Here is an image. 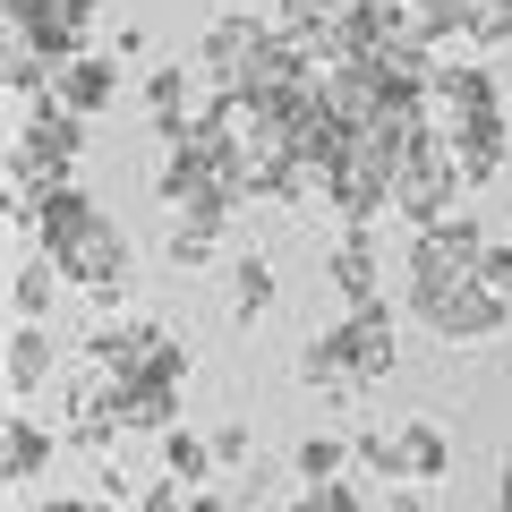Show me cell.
I'll list each match as a JSON object with an SVG mask.
<instances>
[{
    "instance_id": "cell-19",
    "label": "cell",
    "mask_w": 512,
    "mask_h": 512,
    "mask_svg": "<svg viewBox=\"0 0 512 512\" xmlns=\"http://www.w3.org/2000/svg\"><path fill=\"white\" fill-rule=\"evenodd\" d=\"M393 453H402V487H436V478L453 470V436H444L436 419H402L393 427Z\"/></svg>"
},
{
    "instance_id": "cell-28",
    "label": "cell",
    "mask_w": 512,
    "mask_h": 512,
    "mask_svg": "<svg viewBox=\"0 0 512 512\" xmlns=\"http://www.w3.org/2000/svg\"><path fill=\"white\" fill-rule=\"evenodd\" d=\"M350 461H359L367 478H393V487H402V453H393V427H359V436H350Z\"/></svg>"
},
{
    "instance_id": "cell-32",
    "label": "cell",
    "mask_w": 512,
    "mask_h": 512,
    "mask_svg": "<svg viewBox=\"0 0 512 512\" xmlns=\"http://www.w3.org/2000/svg\"><path fill=\"white\" fill-rule=\"evenodd\" d=\"M316 495H325L333 512H367V487H359V478H333V487H316Z\"/></svg>"
},
{
    "instance_id": "cell-25",
    "label": "cell",
    "mask_w": 512,
    "mask_h": 512,
    "mask_svg": "<svg viewBox=\"0 0 512 512\" xmlns=\"http://www.w3.org/2000/svg\"><path fill=\"white\" fill-rule=\"evenodd\" d=\"M282 299V282H274V256H239L231 265V325H256V316Z\"/></svg>"
},
{
    "instance_id": "cell-18",
    "label": "cell",
    "mask_w": 512,
    "mask_h": 512,
    "mask_svg": "<svg viewBox=\"0 0 512 512\" xmlns=\"http://www.w3.org/2000/svg\"><path fill=\"white\" fill-rule=\"evenodd\" d=\"M444 146H453L461 180H470V188H487L495 171L512 163V111H504V120H478V128H444Z\"/></svg>"
},
{
    "instance_id": "cell-10",
    "label": "cell",
    "mask_w": 512,
    "mask_h": 512,
    "mask_svg": "<svg viewBox=\"0 0 512 512\" xmlns=\"http://www.w3.org/2000/svg\"><path fill=\"white\" fill-rule=\"evenodd\" d=\"M154 342H163V325H146V316H103V325L86 333L77 359L103 367L111 384H137V376H146V359H154Z\"/></svg>"
},
{
    "instance_id": "cell-37",
    "label": "cell",
    "mask_w": 512,
    "mask_h": 512,
    "mask_svg": "<svg viewBox=\"0 0 512 512\" xmlns=\"http://www.w3.org/2000/svg\"><path fill=\"white\" fill-rule=\"evenodd\" d=\"M282 512H333V504H325V495H316V487H299V495H291V504H282Z\"/></svg>"
},
{
    "instance_id": "cell-5",
    "label": "cell",
    "mask_w": 512,
    "mask_h": 512,
    "mask_svg": "<svg viewBox=\"0 0 512 512\" xmlns=\"http://www.w3.org/2000/svg\"><path fill=\"white\" fill-rule=\"evenodd\" d=\"M461 188H470V180H461L453 146L436 137V146H419L402 171H393V214L419 222V231H427V222H453V214H461Z\"/></svg>"
},
{
    "instance_id": "cell-8",
    "label": "cell",
    "mask_w": 512,
    "mask_h": 512,
    "mask_svg": "<svg viewBox=\"0 0 512 512\" xmlns=\"http://www.w3.org/2000/svg\"><path fill=\"white\" fill-rule=\"evenodd\" d=\"M325 342L342 350V367L359 376V393L393 376V308H384V299L376 308H342V325H325Z\"/></svg>"
},
{
    "instance_id": "cell-23",
    "label": "cell",
    "mask_w": 512,
    "mask_h": 512,
    "mask_svg": "<svg viewBox=\"0 0 512 512\" xmlns=\"http://www.w3.org/2000/svg\"><path fill=\"white\" fill-rule=\"evenodd\" d=\"M342 18H350V0H274V26L282 35H308L325 52V69H333V26Z\"/></svg>"
},
{
    "instance_id": "cell-30",
    "label": "cell",
    "mask_w": 512,
    "mask_h": 512,
    "mask_svg": "<svg viewBox=\"0 0 512 512\" xmlns=\"http://www.w3.org/2000/svg\"><path fill=\"white\" fill-rule=\"evenodd\" d=\"M146 376H163V384H188V342H180V333H163V342H154Z\"/></svg>"
},
{
    "instance_id": "cell-22",
    "label": "cell",
    "mask_w": 512,
    "mask_h": 512,
    "mask_svg": "<svg viewBox=\"0 0 512 512\" xmlns=\"http://www.w3.org/2000/svg\"><path fill=\"white\" fill-rule=\"evenodd\" d=\"M60 265L52 256H26L18 274H9V316H18V325H43V316H52V299H60Z\"/></svg>"
},
{
    "instance_id": "cell-29",
    "label": "cell",
    "mask_w": 512,
    "mask_h": 512,
    "mask_svg": "<svg viewBox=\"0 0 512 512\" xmlns=\"http://www.w3.org/2000/svg\"><path fill=\"white\" fill-rule=\"evenodd\" d=\"M163 256L180 265V274H197V265H214V231H197V222H180V214H171V231H163Z\"/></svg>"
},
{
    "instance_id": "cell-11",
    "label": "cell",
    "mask_w": 512,
    "mask_h": 512,
    "mask_svg": "<svg viewBox=\"0 0 512 512\" xmlns=\"http://www.w3.org/2000/svg\"><path fill=\"white\" fill-rule=\"evenodd\" d=\"M265 35H274L265 18H248L239 0H222V9H214V26H205V43H197V77H222V86H231V77L248 69L256 52H265Z\"/></svg>"
},
{
    "instance_id": "cell-12",
    "label": "cell",
    "mask_w": 512,
    "mask_h": 512,
    "mask_svg": "<svg viewBox=\"0 0 512 512\" xmlns=\"http://www.w3.org/2000/svg\"><path fill=\"white\" fill-rule=\"evenodd\" d=\"M325 205L342 214V231H376V214L393 205V171H384L376 154L359 146V154H350V163L325 180Z\"/></svg>"
},
{
    "instance_id": "cell-9",
    "label": "cell",
    "mask_w": 512,
    "mask_h": 512,
    "mask_svg": "<svg viewBox=\"0 0 512 512\" xmlns=\"http://www.w3.org/2000/svg\"><path fill=\"white\" fill-rule=\"evenodd\" d=\"M316 94H325V111L350 128V137H367V128H376V111L393 103V86H384L376 60H333V69L316 77Z\"/></svg>"
},
{
    "instance_id": "cell-14",
    "label": "cell",
    "mask_w": 512,
    "mask_h": 512,
    "mask_svg": "<svg viewBox=\"0 0 512 512\" xmlns=\"http://www.w3.org/2000/svg\"><path fill=\"white\" fill-rule=\"evenodd\" d=\"M137 94H146L154 137H163V146H180V137H188V120H197V69H188V60H154Z\"/></svg>"
},
{
    "instance_id": "cell-4",
    "label": "cell",
    "mask_w": 512,
    "mask_h": 512,
    "mask_svg": "<svg viewBox=\"0 0 512 512\" xmlns=\"http://www.w3.org/2000/svg\"><path fill=\"white\" fill-rule=\"evenodd\" d=\"M487 256H495V239L478 231L470 214H453V222H427L419 239H410V291H436V282H470V274H487Z\"/></svg>"
},
{
    "instance_id": "cell-24",
    "label": "cell",
    "mask_w": 512,
    "mask_h": 512,
    "mask_svg": "<svg viewBox=\"0 0 512 512\" xmlns=\"http://www.w3.org/2000/svg\"><path fill=\"white\" fill-rule=\"evenodd\" d=\"M342 470H350V436H333V427H316V436L291 444V478L299 487H333Z\"/></svg>"
},
{
    "instance_id": "cell-27",
    "label": "cell",
    "mask_w": 512,
    "mask_h": 512,
    "mask_svg": "<svg viewBox=\"0 0 512 512\" xmlns=\"http://www.w3.org/2000/svg\"><path fill=\"white\" fill-rule=\"evenodd\" d=\"M205 444H214V470H256V427L248 419H214Z\"/></svg>"
},
{
    "instance_id": "cell-33",
    "label": "cell",
    "mask_w": 512,
    "mask_h": 512,
    "mask_svg": "<svg viewBox=\"0 0 512 512\" xmlns=\"http://www.w3.org/2000/svg\"><path fill=\"white\" fill-rule=\"evenodd\" d=\"M35 512H120V504H111V495H43Z\"/></svg>"
},
{
    "instance_id": "cell-39",
    "label": "cell",
    "mask_w": 512,
    "mask_h": 512,
    "mask_svg": "<svg viewBox=\"0 0 512 512\" xmlns=\"http://www.w3.org/2000/svg\"><path fill=\"white\" fill-rule=\"evenodd\" d=\"M9 9H52V0H9Z\"/></svg>"
},
{
    "instance_id": "cell-2",
    "label": "cell",
    "mask_w": 512,
    "mask_h": 512,
    "mask_svg": "<svg viewBox=\"0 0 512 512\" xmlns=\"http://www.w3.org/2000/svg\"><path fill=\"white\" fill-rule=\"evenodd\" d=\"M69 274V291H86L94 308H128V291H137V256H128V239H120V222L111 214H94L86 231H69L60 248H43Z\"/></svg>"
},
{
    "instance_id": "cell-15",
    "label": "cell",
    "mask_w": 512,
    "mask_h": 512,
    "mask_svg": "<svg viewBox=\"0 0 512 512\" xmlns=\"http://www.w3.org/2000/svg\"><path fill=\"white\" fill-rule=\"evenodd\" d=\"M52 453H60V436L35 410H9V419H0V478H9V487H43V478H52Z\"/></svg>"
},
{
    "instance_id": "cell-7",
    "label": "cell",
    "mask_w": 512,
    "mask_h": 512,
    "mask_svg": "<svg viewBox=\"0 0 512 512\" xmlns=\"http://www.w3.org/2000/svg\"><path fill=\"white\" fill-rule=\"evenodd\" d=\"M436 111H444V128H478V120H504L512 94L487 60H444L436 69Z\"/></svg>"
},
{
    "instance_id": "cell-36",
    "label": "cell",
    "mask_w": 512,
    "mask_h": 512,
    "mask_svg": "<svg viewBox=\"0 0 512 512\" xmlns=\"http://www.w3.org/2000/svg\"><path fill=\"white\" fill-rule=\"evenodd\" d=\"M384 512H436V504H427V487H393V504H384Z\"/></svg>"
},
{
    "instance_id": "cell-21",
    "label": "cell",
    "mask_w": 512,
    "mask_h": 512,
    "mask_svg": "<svg viewBox=\"0 0 512 512\" xmlns=\"http://www.w3.org/2000/svg\"><path fill=\"white\" fill-rule=\"evenodd\" d=\"M291 376L308 384V393H325V402H359V376L342 367V350H333L325 333H308V342H299V367H291Z\"/></svg>"
},
{
    "instance_id": "cell-26",
    "label": "cell",
    "mask_w": 512,
    "mask_h": 512,
    "mask_svg": "<svg viewBox=\"0 0 512 512\" xmlns=\"http://www.w3.org/2000/svg\"><path fill=\"white\" fill-rule=\"evenodd\" d=\"M163 478H180V487H205V478H214V444L188 436V427H171V436H163Z\"/></svg>"
},
{
    "instance_id": "cell-6",
    "label": "cell",
    "mask_w": 512,
    "mask_h": 512,
    "mask_svg": "<svg viewBox=\"0 0 512 512\" xmlns=\"http://www.w3.org/2000/svg\"><path fill=\"white\" fill-rule=\"evenodd\" d=\"M103 18V0H52V9H9V43H26V52H43L52 69H69V60H86V26Z\"/></svg>"
},
{
    "instance_id": "cell-31",
    "label": "cell",
    "mask_w": 512,
    "mask_h": 512,
    "mask_svg": "<svg viewBox=\"0 0 512 512\" xmlns=\"http://www.w3.org/2000/svg\"><path fill=\"white\" fill-rule=\"evenodd\" d=\"M188 495H197V487H180V478H154V487H137V512H188Z\"/></svg>"
},
{
    "instance_id": "cell-16",
    "label": "cell",
    "mask_w": 512,
    "mask_h": 512,
    "mask_svg": "<svg viewBox=\"0 0 512 512\" xmlns=\"http://www.w3.org/2000/svg\"><path fill=\"white\" fill-rule=\"evenodd\" d=\"M52 103L77 111V120H103V111L120 103V60H103V52L69 60V69H60V86H52Z\"/></svg>"
},
{
    "instance_id": "cell-3",
    "label": "cell",
    "mask_w": 512,
    "mask_h": 512,
    "mask_svg": "<svg viewBox=\"0 0 512 512\" xmlns=\"http://www.w3.org/2000/svg\"><path fill=\"white\" fill-rule=\"evenodd\" d=\"M410 316H419L436 342H487V333H504L512 299L495 291L487 274H470V282H436V291H410Z\"/></svg>"
},
{
    "instance_id": "cell-38",
    "label": "cell",
    "mask_w": 512,
    "mask_h": 512,
    "mask_svg": "<svg viewBox=\"0 0 512 512\" xmlns=\"http://www.w3.org/2000/svg\"><path fill=\"white\" fill-rule=\"evenodd\" d=\"M495 512H512V461L495 470Z\"/></svg>"
},
{
    "instance_id": "cell-17",
    "label": "cell",
    "mask_w": 512,
    "mask_h": 512,
    "mask_svg": "<svg viewBox=\"0 0 512 512\" xmlns=\"http://www.w3.org/2000/svg\"><path fill=\"white\" fill-rule=\"evenodd\" d=\"M111 419H120V436H171V427H180V384H163V376L120 384Z\"/></svg>"
},
{
    "instance_id": "cell-35",
    "label": "cell",
    "mask_w": 512,
    "mask_h": 512,
    "mask_svg": "<svg viewBox=\"0 0 512 512\" xmlns=\"http://www.w3.org/2000/svg\"><path fill=\"white\" fill-rule=\"evenodd\" d=\"M487 282L512 299V239H495V256H487Z\"/></svg>"
},
{
    "instance_id": "cell-13",
    "label": "cell",
    "mask_w": 512,
    "mask_h": 512,
    "mask_svg": "<svg viewBox=\"0 0 512 512\" xmlns=\"http://www.w3.org/2000/svg\"><path fill=\"white\" fill-rule=\"evenodd\" d=\"M325 282L342 291V308H376L384 299V248H376V231H342L325 248Z\"/></svg>"
},
{
    "instance_id": "cell-1",
    "label": "cell",
    "mask_w": 512,
    "mask_h": 512,
    "mask_svg": "<svg viewBox=\"0 0 512 512\" xmlns=\"http://www.w3.org/2000/svg\"><path fill=\"white\" fill-rule=\"evenodd\" d=\"M77 154H86V120L60 103H35L18 120V137H9V188L18 197H43V188H69Z\"/></svg>"
},
{
    "instance_id": "cell-34",
    "label": "cell",
    "mask_w": 512,
    "mask_h": 512,
    "mask_svg": "<svg viewBox=\"0 0 512 512\" xmlns=\"http://www.w3.org/2000/svg\"><path fill=\"white\" fill-rule=\"evenodd\" d=\"M188 512H239V487H197V495H188Z\"/></svg>"
},
{
    "instance_id": "cell-20",
    "label": "cell",
    "mask_w": 512,
    "mask_h": 512,
    "mask_svg": "<svg viewBox=\"0 0 512 512\" xmlns=\"http://www.w3.org/2000/svg\"><path fill=\"white\" fill-rule=\"evenodd\" d=\"M52 384V325H9V402H35Z\"/></svg>"
}]
</instances>
